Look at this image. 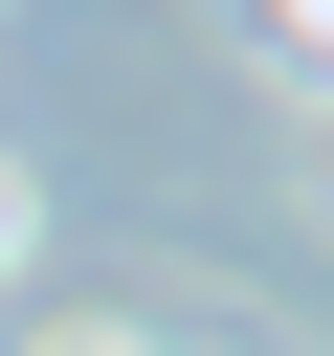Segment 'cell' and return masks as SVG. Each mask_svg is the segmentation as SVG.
Segmentation results:
<instances>
[{
  "instance_id": "6da1fadb",
  "label": "cell",
  "mask_w": 334,
  "mask_h": 356,
  "mask_svg": "<svg viewBox=\"0 0 334 356\" xmlns=\"http://www.w3.org/2000/svg\"><path fill=\"white\" fill-rule=\"evenodd\" d=\"M22 267H45V200H22V156H0V289H22Z\"/></svg>"
}]
</instances>
